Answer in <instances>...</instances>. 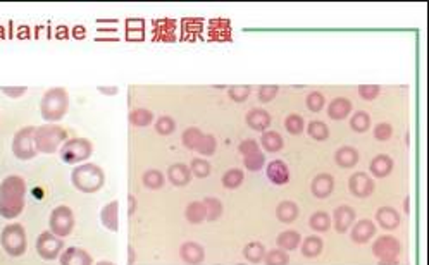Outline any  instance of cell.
<instances>
[{"label":"cell","mask_w":429,"mask_h":265,"mask_svg":"<svg viewBox=\"0 0 429 265\" xmlns=\"http://www.w3.org/2000/svg\"><path fill=\"white\" fill-rule=\"evenodd\" d=\"M267 178L274 185H284L290 179V173H288V167L284 166V162L274 161L267 166Z\"/></svg>","instance_id":"e0dca14e"},{"label":"cell","mask_w":429,"mask_h":265,"mask_svg":"<svg viewBox=\"0 0 429 265\" xmlns=\"http://www.w3.org/2000/svg\"><path fill=\"white\" fill-rule=\"evenodd\" d=\"M241 181H243V173L238 169H229L228 173L224 174V178H222V183H224L226 188H238V186L241 185Z\"/></svg>","instance_id":"1f68e13d"},{"label":"cell","mask_w":429,"mask_h":265,"mask_svg":"<svg viewBox=\"0 0 429 265\" xmlns=\"http://www.w3.org/2000/svg\"><path fill=\"white\" fill-rule=\"evenodd\" d=\"M300 243V235L296 231H284L278 238V245L283 250H295Z\"/></svg>","instance_id":"83f0119b"},{"label":"cell","mask_w":429,"mask_h":265,"mask_svg":"<svg viewBox=\"0 0 429 265\" xmlns=\"http://www.w3.org/2000/svg\"><path fill=\"white\" fill-rule=\"evenodd\" d=\"M73 212L68 207H57L50 217V228L57 236H68L73 231Z\"/></svg>","instance_id":"ba28073f"},{"label":"cell","mask_w":429,"mask_h":265,"mask_svg":"<svg viewBox=\"0 0 429 265\" xmlns=\"http://www.w3.org/2000/svg\"><path fill=\"white\" fill-rule=\"evenodd\" d=\"M358 93H361V97H364L365 100H373L374 97L380 93V87H361L358 88Z\"/></svg>","instance_id":"bcb514c9"},{"label":"cell","mask_w":429,"mask_h":265,"mask_svg":"<svg viewBox=\"0 0 429 265\" xmlns=\"http://www.w3.org/2000/svg\"><path fill=\"white\" fill-rule=\"evenodd\" d=\"M37 248L44 259L47 260L57 259L62 250V240H59L57 236L50 235V233H44V235H40V238H38Z\"/></svg>","instance_id":"30bf717a"},{"label":"cell","mask_w":429,"mask_h":265,"mask_svg":"<svg viewBox=\"0 0 429 265\" xmlns=\"http://www.w3.org/2000/svg\"><path fill=\"white\" fill-rule=\"evenodd\" d=\"M374 233H376L374 222L364 219V221L357 222V226H354L352 240L356 241V243H368L370 238L374 236Z\"/></svg>","instance_id":"9a60e30c"},{"label":"cell","mask_w":429,"mask_h":265,"mask_svg":"<svg viewBox=\"0 0 429 265\" xmlns=\"http://www.w3.org/2000/svg\"><path fill=\"white\" fill-rule=\"evenodd\" d=\"M169 179L176 186H185L190 181V169L185 164H176L169 169Z\"/></svg>","instance_id":"7402d4cb"},{"label":"cell","mask_w":429,"mask_h":265,"mask_svg":"<svg viewBox=\"0 0 429 265\" xmlns=\"http://www.w3.org/2000/svg\"><path fill=\"white\" fill-rule=\"evenodd\" d=\"M307 107H309L312 112H319L322 107H325V97H322L319 92L310 93L309 99H307Z\"/></svg>","instance_id":"ab89813d"},{"label":"cell","mask_w":429,"mask_h":265,"mask_svg":"<svg viewBox=\"0 0 429 265\" xmlns=\"http://www.w3.org/2000/svg\"><path fill=\"white\" fill-rule=\"evenodd\" d=\"M358 161V154L356 152V148L352 147H343L337 152V162L340 164L342 167H354Z\"/></svg>","instance_id":"603a6c76"},{"label":"cell","mask_w":429,"mask_h":265,"mask_svg":"<svg viewBox=\"0 0 429 265\" xmlns=\"http://www.w3.org/2000/svg\"><path fill=\"white\" fill-rule=\"evenodd\" d=\"M392 126H389V124H386V123H381V124H377L376 126V130H374V136H376L377 140H380V142H386V140L389 138V136H392Z\"/></svg>","instance_id":"60d3db41"},{"label":"cell","mask_w":429,"mask_h":265,"mask_svg":"<svg viewBox=\"0 0 429 265\" xmlns=\"http://www.w3.org/2000/svg\"><path fill=\"white\" fill-rule=\"evenodd\" d=\"M352 111V102L349 99H337L330 104L331 119H345Z\"/></svg>","instance_id":"ffe728a7"},{"label":"cell","mask_w":429,"mask_h":265,"mask_svg":"<svg viewBox=\"0 0 429 265\" xmlns=\"http://www.w3.org/2000/svg\"><path fill=\"white\" fill-rule=\"evenodd\" d=\"M333 188H334V181L330 174H321V176L315 178L314 183H312V193H314L318 198L330 197Z\"/></svg>","instance_id":"2e32d148"},{"label":"cell","mask_w":429,"mask_h":265,"mask_svg":"<svg viewBox=\"0 0 429 265\" xmlns=\"http://www.w3.org/2000/svg\"><path fill=\"white\" fill-rule=\"evenodd\" d=\"M192 169H193L195 176H198V178H205L210 174V166L205 159H195V161L192 162Z\"/></svg>","instance_id":"74e56055"},{"label":"cell","mask_w":429,"mask_h":265,"mask_svg":"<svg viewBox=\"0 0 429 265\" xmlns=\"http://www.w3.org/2000/svg\"><path fill=\"white\" fill-rule=\"evenodd\" d=\"M284 126H286V130L290 131L291 135H300V132L303 131V119L300 118V116L291 114L284 121Z\"/></svg>","instance_id":"d590c367"},{"label":"cell","mask_w":429,"mask_h":265,"mask_svg":"<svg viewBox=\"0 0 429 265\" xmlns=\"http://www.w3.org/2000/svg\"><path fill=\"white\" fill-rule=\"evenodd\" d=\"M186 216H188L190 222H202L207 217V212H205V205L204 204H192L188 207V212H186Z\"/></svg>","instance_id":"836d02e7"},{"label":"cell","mask_w":429,"mask_h":265,"mask_svg":"<svg viewBox=\"0 0 429 265\" xmlns=\"http://www.w3.org/2000/svg\"><path fill=\"white\" fill-rule=\"evenodd\" d=\"M229 95H231V99H235L236 102H243V100L250 95V90H248L247 87H235V88H231Z\"/></svg>","instance_id":"7bdbcfd3"},{"label":"cell","mask_w":429,"mask_h":265,"mask_svg":"<svg viewBox=\"0 0 429 265\" xmlns=\"http://www.w3.org/2000/svg\"><path fill=\"white\" fill-rule=\"evenodd\" d=\"M298 216V209L294 202H283L282 205L278 207V219L283 222H291L296 219Z\"/></svg>","instance_id":"f1b7e54d"},{"label":"cell","mask_w":429,"mask_h":265,"mask_svg":"<svg viewBox=\"0 0 429 265\" xmlns=\"http://www.w3.org/2000/svg\"><path fill=\"white\" fill-rule=\"evenodd\" d=\"M309 135L314 140H318V142H322V140L327 138V135H330V131H327V126L325 123H321V121H312L309 124Z\"/></svg>","instance_id":"4dcf8cb0"},{"label":"cell","mask_w":429,"mask_h":265,"mask_svg":"<svg viewBox=\"0 0 429 265\" xmlns=\"http://www.w3.org/2000/svg\"><path fill=\"white\" fill-rule=\"evenodd\" d=\"M204 205H205V212H207V217L210 221L217 219V217L221 216L222 207L219 204V200H216V198H207V200L204 202Z\"/></svg>","instance_id":"8d00e7d4"},{"label":"cell","mask_w":429,"mask_h":265,"mask_svg":"<svg viewBox=\"0 0 429 265\" xmlns=\"http://www.w3.org/2000/svg\"><path fill=\"white\" fill-rule=\"evenodd\" d=\"M73 183L81 192L93 193L102 188L104 173L100 167L93 166V164H85L73 173Z\"/></svg>","instance_id":"7a4b0ae2"},{"label":"cell","mask_w":429,"mask_h":265,"mask_svg":"<svg viewBox=\"0 0 429 265\" xmlns=\"http://www.w3.org/2000/svg\"><path fill=\"white\" fill-rule=\"evenodd\" d=\"M102 222L107 229H118V202H112L102 210Z\"/></svg>","instance_id":"cb8c5ba5"},{"label":"cell","mask_w":429,"mask_h":265,"mask_svg":"<svg viewBox=\"0 0 429 265\" xmlns=\"http://www.w3.org/2000/svg\"><path fill=\"white\" fill-rule=\"evenodd\" d=\"M247 123L248 126L253 128L255 131H266L269 123H271V118H269V114L266 111H262V109H253L247 114Z\"/></svg>","instance_id":"ac0fdd59"},{"label":"cell","mask_w":429,"mask_h":265,"mask_svg":"<svg viewBox=\"0 0 429 265\" xmlns=\"http://www.w3.org/2000/svg\"><path fill=\"white\" fill-rule=\"evenodd\" d=\"M143 183H145L148 188H161L162 183H164V178L159 171H148V173L145 174V178H143Z\"/></svg>","instance_id":"f35d334b"},{"label":"cell","mask_w":429,"mask_h":265,"mask_svg":"<svg viewBox=\"0 0 429 265\" xmlns=\"http://www.w3.org/2000/svg\"><path fill=\"white\" fill-rule=\"evenodd\" d=\"M64 138H66V132L62 131L61 128L47 126L42 128V130L37 132V145L44 152H56L59 143H62V140Z\"/></svg>","instance_id":"8992f818"},{"label":"cell","mask_w":429,"mask_h":265,"mask_svg":"<svg viewBox=\"0 0 429 265\" xmlns=\"http://www.w3.org/2000/svg\"><path fill=\"white\" fill-rule=\"evenodd\" d=\"M376 221L383 229H395L400 224V216L392 207H383V209L377 210Z\"/></svg>","instance_id":"5bb4252c"},{"label":"cell","mask_w":429,"mask_h":265,"mask_svg":"<svg viewBox=\"0 0 429 265\" xmlns=\"http://www.w3.org/2000/svg\"><path fill=\"white\" fill-rule=\"evenodd\" d=\"M62 265H92V257L85 250L80 248H69L62 253L61 257Z\"/></svg>","instance_id":"4fadbf2b"},{"label":"cell","mask_w":429,"mask_h":265,"mask_svg":"<svg viewBox=\"0 0 429 265\" xmlns=\"http://www.w3.org/2000/svg\"><path fill=\"white\" fill-rule=\"evenodd\" d=\"M264 257H266L264 247L260 243H257V241H253V243L245 247V259H247L248 262L257 264L260 262V260H264Z\"/></svg>","instance_id":"4316f807"},{"label":"cell","mask_w":429,"mask_h":265,"mask_svg":"<svg viewBox=\"0 0 429 265\" xmlns=\"http://www.w3.org/2000/svg\"><path fill=\"white\" fill-rule=\"evenodd\" d=\"M354 219H356V212H354L352 207H346V205L338 207L337 212H334L333 216L334 228H337L338 233H346V229L354 224Z\"/></svg>","instance_id":"7c38bea8"},{"label":"cell","mask_w":429,"mask_h":265,"mask_svg":"<svg viewBox=\"0 0 429 265\" xmlns=\"http://www.w3.org/2000/svg\"><path fill=\"white\" fill-rule=\"evenodd\" d=\"M278 93V88L276 87H264L262 90H260L259 97L262 102H271L272 99H274V95Z\"/></svg>","instance_id":"f6af8a7d"},{"label":"cell","mask_w":429,"mask_h":265,"mask_svg":"<svg viewBox=\"0 0 429 265\" xmlns=\"http://www.w3.org/2000/svg\"><path fill=\"white\" fill-rule=\"evenodd\" d=\"M25 204V183L21 178H7L0 188V214L7 219L19 216Z\"/></svg>","instance_id":"6da1fadb"},{"label":"cell","mask_w":429,"mask_h":265,"mask_svg":"<svg viewBox=\"0 0 429 265\" xmlns=\"http://www.w3.org/2000/svg\"><path fill=\"white\" fill-rule=\"evenodd\" d=\"M90 154H92V145H90V142H87V140H80V138L68 142L61 150V155H62V159H64V162H69V164H76L80 161H85Z\"/></svg>","instance_id":"5b68a950"},{"label":"cell","mask_w":429,"mask_h":265,"mask_svg":"<svg viewBox=\"0 0 429 265\" xmlns=\"http://www.w3.org/2000/svg\"><path fill=\"white\" fill-rule=\"evenodd\" d=\"M99 265H114V264H111V262H100Z\"/></svg>","instance_id":"7dc6e473"},{"label":"cell","mask_w":429,"mask_h":265,"mask_svg":"<svg viewBox=\"0 0 429 265\" xmlns=\"http://www.w3.org/2000/svg\"><path fill=\"white\" fill-rule=\"evenodd\" d=\"M131 121H133L136 126H147L152 121V116L147 111H135L133 116H131Z\"/></svg>","instance_id":"b9f144b4"},{"label":"cell","mask_w":429,"mask_h":265,"mask_svg":"<svg viewBox=\"0 0 429 265\" xmlns=\"http://www.w3.org/2000/svg\"><path fill=\"white\" fill-rule=\"evenodd\" d=\"M264 260H266L267 265H288V262H290V259H288V255L283 250L269 252L264 257Z\"/></svg>","instance_id":"e575fe53"},{"label":"cell","mask_w":429,"mask_h":265,"mask_svg":"<svg viewBox=\"0 0 429 265\" xmlns=\"http://www.w3.org/2000/svg\"><path fill=\"white\" fill-rule=\"evenodd\" d=\"M393 169V161L388 157V155H380V157L374 159L370 162V173L374 174L376 178H385L392 173Z\"/></svg>","instance_id":"d6986e66"},{"label":"cell","mask_w":429,"mask_h":265,"mask_svg":"<svg viewBox=\"0 0 429 265\" xmlns=\"http://www.w3.org/2000/svg\"><path fill=\"white\" fill-rule=\"evenodd\" d=\"M369 124H370L369 116L365 114V112H357V114L352 118V121H350V126H352L354 131H357V132L368 131Z\"/></svg>","instance_id":"d6a6232c"},{"label":"cell","mask_w":429,"mask_h":265,"mask_svg":"<svg viewBox=\"0 0 429 265\" xmlns=\"http://www.w3.org/2000/svg\"><path fill=\"white\" fill-rule=\"evenodd\" d=\"M400 250H401L400 243L397 241V238H393V236H381L373 247L374 255L380 259L381 265L397 264L395 259L399 257Z\"/></svg>","instance_id":"277c9868"},{"label":"cell","mask_w":429,"mask_h":265,"mask_svg":"<svg viewBox=\"0 0 429 265\" xmlns=\"http://www.w3.org/2000/svg\"><path fill=\"white\" fill-rule=\"evenodd\" d=\"M262 147L267 152H278L283 148V138L276 131H266L262 135Z\"/></svg>","instance_id":"d4e9b609"},{"label":"cell","mask_w":429,"mask_h":265,"mask_svg":"<svg viewBox=\"0 0 429 265\" xmlns=\"http://www.w3.org/2000/svg\"><path fill=\"white\" fill-rule=\"evenodd\" d=\"M185 143L188 148L200 152V154L204 155H210L216 150V142H214L212 136L202 135V132L195 130V128H190V130L185 132Z\"/></svg>","instance_id":"52a82bcc"},{"label":"cell","mask_w":429,"mask_h":265,"mask_svg":"<svg viewBox=\"0 0 429 265\" xmlns=\"http://www.w3.org/2000/svg\"><path fill=\"white\" fill-rule=\"evenodd\" d=\"M66 107H68V95L64 90H50L42 104V111L45 112L47 119H61Z\"/></svg>","instance_id":"3957f363"},{"label":"cell","mask_w":429,"mask_h":265,"mask_svg":"<svg viewBox=\"0 0 429 265\" xmlns=\"http://www.w3.org/2000/svg\"><path fill=\"white\" fill-rule=\"evenodd\" d=\"M181 257L186 264H200L204 260V250L197 243H185L181 248Z\"/></svg>","instance_id":"44dd1931"},{"label":"cell","mask_w":429,"mask_h":265,"mask_svg":"<svg viewBox=\"0 0 429 265\" xmlns=\"http://www.w3.org/2000/svg\"><path fill=\"white\" fill-rule=\"evenodd\" d=\"M321 250H322V240H321V238L310 236V238H307L306 241H303L302 253L306 257H309V259H312V257H318L319 253H321Z\"/></svg>","instance_id":"484cf974"},{"label":"cell","mask_w":429,"mask_h":265,"mask_svg":"<svg viewBox=\"0 0 429 265\" xmlns=\"http://www.w3.org/2000/svg\"><path fill=\"white\" fill-rule=\"evenodd\" d=\"M174 130V123L173 119L169 118H161L157 123V131L162 132V135H167V132H171Z\"/></svg>","instance_id":"ee69618b"},{"label":"cell","mask_w":429,"mask_h":265,"mask_svg":"<svg viewBox=\"0 0 429 265\" xmlns=\"http://www.w3.org/2000/svg\"><path fill=\"white\" fill-rule=\"evenodd\" d=\"M350 192H352L358 198L369 197L374 192V183L368 174L356 173L350 178Z\"/></svg>","instance_id":"8fae6325"},{"label":"cell","mask_w":429,"mask_h":265,"mask_svg":"<svg viewBox=\"0 0 429 265\" xmlns=\"http://www.w3.org/2000/svg\"><path fill=\"white\" fill-rule=\"evenodd\" d=\"M240 152L245 155V166L250 171H259L264 166V155L253 140H247L240 145Z\"/></svg>","instance_id":"9c48e42d"},{"label":"cell","mask_w":429,"mask_h":265,"mask_svg":"<svg viewBox=\"0 0 429 265\" xmlns=\"http://www.w3.org/2000/svg\"><path fill=\"white\" fill-rule=\"evenodd\" d=\"M331 226V217L327 216L326 212H315L314 216L310 217V228L314 229V231H327Z\"/></svg>","instance_id":"f546056e"}]
</instances>
